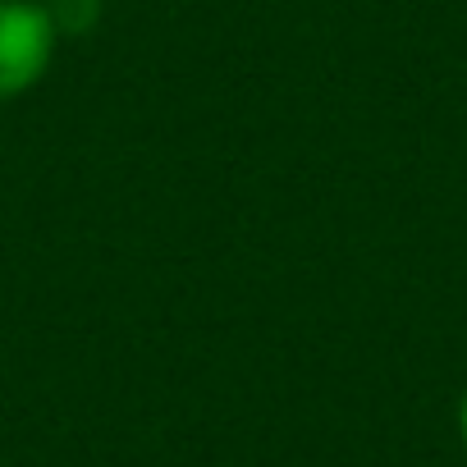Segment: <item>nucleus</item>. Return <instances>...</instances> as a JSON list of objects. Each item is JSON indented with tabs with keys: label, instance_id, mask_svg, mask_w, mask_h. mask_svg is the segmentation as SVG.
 <instances>
[{
	"label": "nucleus",
	"instance_id": "nucleus-1",
	"mask_svg": "<svg viewBox=\"0 0 467 467\" xmlns=\"http://www.w3.org/2000/svg\"><path fill=\"white\" fill-rule=\"evenodd\" d=\"M56 56V28L47 5L0 0V101L28 92Z\"/></svg>",
	"mask_w": 467,
	"mask_h": 467
},
{
	"label": "nucleus",
	"instance_id": "nucleus-2",
	"mask_svg": "<svg viewBox=\"0 0 467 467\" xmlns=\"http://www.w3.org/2000/svg\"><path fill=\"white\" fill-rule=\"evenodd\" d=\"M47 15L56 37H83L101 19V0H47Z\"/></svg>",
	"mask_w": 467,
	"mask_h": 467
},
{
	"label": "nucleus",
	"instance_id": "nucleus-3",
	"mask_svg": "<svg viewBox=\"0 0 467 467\" xmlns=\"http://www.w3.org/2000/svg\"><path fill=\"white\" fill-rule=\"evenodd\" d=\"M458 435H462V444H467V394H462V403H458Z\"/></svg>",
	"mask_w": 467,
	"mask_h": 467
},
{
	"label": "nucleus",
	"instance_id": "nucleus-4",
	"mask_svg": "<svg viewBox=\"0 0 467 467\" xmlns=\"http://www.w3.org/2000/svg\"><path fill=\"white\" fill-rule=\"evenodd\" d=\"M33 5H47V0H33Z\"/></svg>",
	"mask_w": 467,
	"mask_h": 467
}]
</instances>
